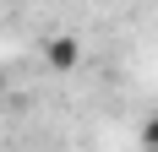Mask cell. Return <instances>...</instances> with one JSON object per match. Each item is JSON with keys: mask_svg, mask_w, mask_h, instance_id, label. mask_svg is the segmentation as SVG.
I'll list each match as a JSON object with an SVG mask.
<instances>
[{"mask_svg": "<svg viewBox=\"0 0 158 152\" xmlns=\"http://www.w3.org/2000/svg\"><path fill=\"white\" fill-rule=\"evenodd\" d=\"M0 103H6V65H0Z\"/></svg>", "mask_w": 158, "mask_h": 152, "instance_id": "3", "label": "cell"}, {"mask_svg": "<svg viewBox=\"0 0 158 152\" xmlns=\"http://www.w3.org/2000/svg\"><path fill=\"white\" fill-rule=\"evenodd\" d=\"M142 147H147V152H158V114L142 125Z\"/></svg>", "mask_w": 158, "mask_h": 152, "instance_id": "2", "label": "cell"}, {"mask_svg": "<svg viewBox=\"0 0 158 152\" xmlns=\"http://www.w3.org/2000/svg\"><path fill=\"white\" fill-rule=\"evenodd\" d=\"M0 114H6V103H0Z\"/></svg>", "mask_w": 158, "mask_h": 152, "instance_id": "4", "label": "cell"}, {"mask_svg": "<svg viewBox=\"0 0 158 152\" xmlns=\"http://www.w3.org/2000/svg\"><path fill=\"white\" fill-rule=\"evenodd\" d=\"M44 60H49V71H77V60H82V44L71 38V33H55L44 44Z\"/></svg>", "mask_w": 158, "mask_h": 152, "instance_id": "1", "label": "cell"}]
</instances>
